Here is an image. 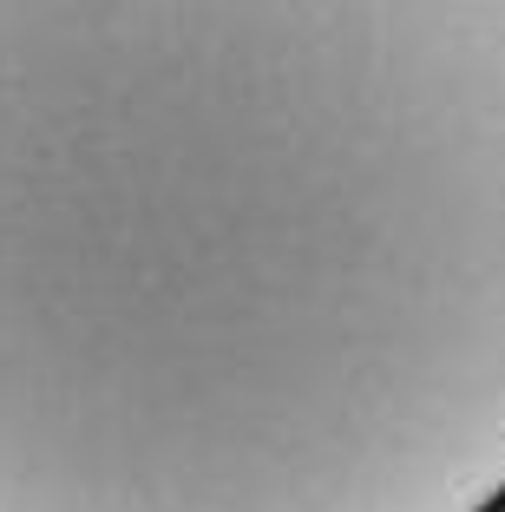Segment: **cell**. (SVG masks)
<instances>
[{"instance_id":"1","label":"cell","mask_w":505,"mask_h":512,"mask_svg":"<svg viewBox=\"0 0 505 512\" xmlns=\"http://www.w3.org/2000/svg\"><path fill=\"white\" fill-rule=\"evenodd\" d=\"M505 493V0H0V512Z\"/></svg>"},{"instance_id":"2","label":"cell","mask_w":505,"mask_h":512,"mask_svg":"<svg viewBox=\"0 0 505 512\" xmlns=\"http://www.w3.org/2000/svg\"><path fill=\"white\" fill-rule=\"evenodd\" d=\"M479 512H505V493H499V499H486V506H479Z\"/></svg>"}]
</instances>
